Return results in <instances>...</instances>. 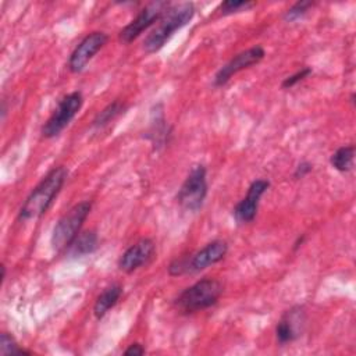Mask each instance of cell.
<instances>
[{"instance_id":"17","label":"cell","mask_w":356,"mask_h":356,"mask_svg":"<svg viewBox=\"0 0 356 356\" xmlns=\"http://www.w3.org/2000/svg\"><path fill=\"white\" fill-rule=\"evenodd\" d=\"M353 159H355V146L346 145L338 147L330 157V164L334 170L339 172H348L353 167Z\"/></svg>"},{"instance_id":"6","label":"cell","mask_w":356,"mask_h":356,"mask_svg":"<svg viewBox=\"0 0 356 356\" xmlns=\"http://www.w3.org/2000/svg\"><path fill=\"white\" fill-rule=\"evenodd\" d=\"M207 171L202 164H196L191 168L185 181L177 193V202L188 211H197L202 209L207 196Z\"/></svg>"},{"instance_id":"15","label":"cell","mask_w":356,"mask_h":356,"mask_svg":"<svg viewBox=\"0 0 356 356\" xmlns=\"http://www.w3.org/2000/svg\"><path fill=\"white\" fill-rule=\"evenodd\" d=\"M99 248V238L95 231L79 232V235L67 248L65 253L71 257H82L92 254Z\"/></svg>"},{"instance_id":"1","label":"cell","mask_w":356,"mask_h":356,"mask_svg":"<svg viewBox=\"0 0 356 356\" xmlns=\"http://www.w3.org/2000/svg\"><path fill=\"white\" fill-rule=\"evenodd\" d=\"M67 175L68 171L64 165L51 168L26 196L25 202L19 209L18 218L22 221H28L36 220L46 214V211L50 209L54 199L60 193L67 179Z\"/></svg>"},{"instance_id":"16","label":"cell","mask_w":356,"mask_h":356,"mask_svg":"<svg viewBox=\"0 0 356 356\" xmlns=\"http://www.w3.org/2000/svg\"><path fill=\"white\" fill-rule=\"evenodd\" d=\"M153 115H154V120L152 121L150 129L146 136L152 139L154 147L164 146L165 143H168V136L171 135V129L165 122L161 106H156V111H153Z\"/></svg>"},{"instance_id":"24","label":"cell","mask_w":356,"mask_h":356,"mask_svg":"<svg viewBox=\"0 0 356 356\" xmlns=\"http://www.w3.org/2000/svg\"><path fill=\"white\" fill-rule=\"evenodd\" d=\"M145 352H146V350H145V348H143L142 343L134 342V343H131V345L124 350V355H127V356H140V355H143Z\"/></svg>"},{"instance_id":"21","label":"cell","mask_w":356,"mask_h":356,"mask_svg":"<svg viewBox=\"0 0 356 356\" xmlns=\"http://www.w3.org/2000/svg\"><path fill=\"white\" fill-rule=\"evenodd\" d=\"M254 6L253 1H245V0H227L220 4V13L222 15H229L241 11H246Z\"/></svg>"},{"instance_id":"11","label":"cell","mask_w":356,"mask_h":356,"mask_svg":"<svg viewBox=\"0 0 356 356\" xmlns=\"http://www.w3.org/2000/svg\"><path fill=\"white\" fill-rule=\"evenodd\" d=\"M268 188L270 181L263 178L254 179L249 185L245 197H242L232 209V216L238 224H248L256 218L260 199Z\"/></svg>"},{"instance_id":"20","label":"cell","mask_w":356,"mask_h":356,"mask_svg":"<svg viewBox=\"0 0 356 356\" xmlns=\"http://www.w3.org/2000/svg\"><path fill=\"white\" fill-rule=\"evenodd\" d=\"M316 3L314 1H309V0H300V1H296L293 6H291L285 14H284V19L286 22H293L302 17H305L309 10L314 6Z\"/></svg>"},{"instance_id":"22","label":"cell","mask_w":356,"mask_h":356,"mask_svg":"<svg viewBox=\"0 0 356 356\" xmlns=\"http://www.w3.org/2000/svg\"><path fill=\"white\" fill-rule=\"evenodd\" d=\"M310 74H312V68H310V67H303V68H300L299 71H296L295 74L286 76V78L282 81V88H284V89H289V88L295 86L296 83H299L300 81H303L305 78H307Z\"/></svg>"},{"instance_id":"4","label":"cell","mask_w":356,"mask_h":356,"mask_svg":"<svg viewBox=\"0 0 356 356\" xmlns=\"http://www.w3.org/2000/svg\"><path fill=\"white\" fill-rule=\"evenodd\" d=\"M228 252V243L222 239H214L206 243L200 250L191 256L177 257L168 264V274L172 277L199 273L218 261H221Z\"/></svg>"},{"instance_id":"7","label":"cell","mask_w":356,"mask_h":356,"mask_svg":"<svg viewBox=\"0 0 356 356\" xmlns=\"http://www.w3.org/2000/svg\"><path fill=\"white\" fill-rule=\"evenodd\" d=\"M83 104V96L79 90L71 92L61 97L51 113V115L46 120V122L42 125V136L51 139L60 135L70 122L75 118V115L79 113Z\"/></svg>"},{"instance_id":"3","label":"cell","mask_w":356,"mask_h":356,"mask_svg":"<svg viewBox=\"0 0 356 356\" xmlns=\"http://www.w3.org/2000/svg\"><path fill=\"white\" fill-rule=\"evenodd\" d=\"M224 292V285L216 278H202L185 288L174 300L175 309L182 314L202 312L214 306Z\"/></svg>"},{"instance_id":"12","label":"cell","mask_w":356,"mask_h":356,"mask_svg":"<svg viewBox=\"0 0 356 356\" xmlns=\"http://www.w3.org/2000/svg\"><path fill=\"white\" fill-rule=\"evenodd\" d=\"M156 252V245L150 238H142L131 245L118 259V268L124 273H134L149 263Z\"/></svg>"},{"instance_id":"8","label":"cell","mask_w":356,"mask_h":356,"mask_svg":"<svg viewBox=\"0 0 356 356\" xmlns=\"http://www.w3.org/2000/svg\"><path fill=\"white\" fill-rule=\"evenodd\" d=\"M170 6H171V3L165 1V0H157V1H152V3L146 4L138 13V15L120 31V35H118L120 40L127 44L134 42L146 29H149L153 24H156Z\"/></svg>"},{"instance_id":"5","label":"cell","mask_w":356,"mask_h":356,"mask_svg":"<svg viewBox=\"0 0 356 356\" xmlns=\"http://www.w3.org/2000/svg\"><path fill=\"white\" fill-rule=\"evenodd\" d=\"M92 210V202L83 200L72 206L63 217L58 218L56 225L53 227L50 243L53 250L61 252L67 250V248L72 243V241L79 235L81 228L88 218Z\"/></svg>"},{"instance_id":"25","label":"cell","mask_w":356,"mask_h":356,"mask_svg":"<svg viewBox=\"0 0 356 356\" xmlns=\"http://www.w3.org/2000/svg\"><path fill=\"white\" fill-rule=\"evenodd\" d=\"M305 234L302 235V236H299L296 241H295V243H293V250H298L300 246H302V243H303V241H305Z\"/></svg>"},{"instance_id":"19","label":"cell","mask_w":356,"mask_h":356,"mask_svg":"<svg viewBox=\"0 0 356 356\" xmlns=\"http://www.w3.org/2000/svg\"><path fill=\"white\" fill-rule=\"evenodd\" d=\"M0 353L3 356L7 355H31L29 350H25L18 345L15 338L8 332H3L0 337Z\"/></svg>"},{"instance_id":"9","label":"cell","mask_w":356,"mask_h":356,"mask_svg":"<svg viewBox=\"0 0 356 356\" xmlns=\"http://www.w3.org/2000/svg\"><path fill=\"white\" fill-rule=\"evenodd\" d=\"M107 40H108L107 33L102 31H95L88 33L71 51L67 63L68 70L74 74L82 72L88 65V63L95 57V54L100 51V49L107 43Z\"/></svg>"},{"instance_id":"13","label":"cell","mask_w":356,"mask_h":356,"mask_svg":"<svg viewBox=\"0 0 356 356\" xmlns=\"http://www.w3.org/2000/svg\"><path fill=\"white\" fill-rule=\"evenodd\" d=\"M305 323V310L302 306H295L285 312L275 327V337L280 345L293 342L302 331Z\"/></svg>"},{"instance_id":"10","label":"cell","mask_w":356,"mask_h":356,"mask_svg":"<svg viewBox=\"0 0 356 356\" xmlns=\"http://www.w3.org/2000/svg\"><path fill=\"white\" fill-rule=\"evenodd\" d=\"M266 56V50L261 46H253L249 47L238 54H235L228 63H225L214 75L213 85L216 88H221L229 82V79L241 72L242 70H246L257 63H260Z\"/></svg>"},{"instance_id":"23","label":"cell","mask_w":356,"mask_h":356,"mask_svg":"<svg viewBox=\"0 0 356 356\" xmlns=\"http://www.w3.org/2000/svg\"><path fill=\"white\" fill-rule=\"evenodd\" d=\"M312 170H313V164H312V163H309V161H300V163L295 167L293 177H295V178H303V177H306Z\"/></svg>"},{"instance_id":"18","label":"cell","mask_w":356,"mask_h":356,"mask_svg":"<svg viewBox=\"0 0 356 356\" xmlns=\"http://www.w3.org/2000/svg\"><path fill=\"white\" fill-rule=\"evenodd\" d=\"M125 110H127V104H124L120 100H115V102L107 104L103 110H100L96 114L92 125L95 128H103V127L108 125L111 121H114L115 118H118L121 114H124Z\"/></svg>"},{"instance_id":"14","label":"cell","mask_w":356,"mask_h":356,"mask_svg":"<svg viewBox=\"0 0 356 356\" xmlns=\"http://www.w3.org/2000/svg\"><path fill=\"white\" fill-rule=\"evenodd\" d=\"M121 295H122L121 284L114 282V284L106 286L102 291V293L95 300V305H93V314H95V317L97 320L103 318L107 314V312L110 309H113L118 303Z\"/></svg>"},{"instance_id":"2","label":"cell","mask_w":356,"mask_h":356,"mask_svg":"<svg viewBox=\"0 0 356 356\" xmlns=\"http://www.w3.org/2000/svg\"><path fill=\"white\" fill-rule=\"evenodd\" d=\"M195 11V6L191 1L171 4L157 21V25L145 38L143 50L152 54L163 49V46L171 39V36L177 31H179L192 21Z\"/></svg>"}]
</instances>
